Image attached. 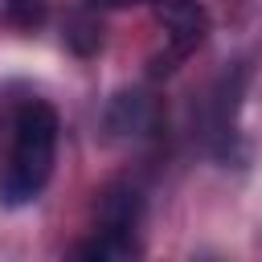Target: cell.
I'll return each instance as SVG.
<instances>
[{
	"mask_svg": "<svg viewBox=\"0 0 262 262\" xmlns=\"http://www.w3.org/2000/svg\"><path fill=\"white\" fill-rule=\"evenodd\" d=\"M57 156V111L49 102H25L12 115L8 127V156L0 168V201L8 209H20L37 201V192L49 184Z\"/></svg>",
	"mask_w": 262,
	"mask_h": 262,
	"instance_id": "1",
	"label": "cell"
},
{
	"mask_svg": "<svg viewBox=\"0 0 262 262\" xmlns=\"http://www.w3.org/2000/svg\"><path fill=\"white\" fill-rule=\"evenodd\" d=\"M160 25L168 33V61L188 57L209 33V16H205L201 0H164L160 4Z\"/></svg>",
	"mask_w": 262,
	"mask_h": 262,
	"instance_id": "2",
	"label": "cell"
},
{
	"mask_svg": "<svg viewBox=\"0 0 262 262\" xmlns=\"http://www.w3.org/2000/svg\"><path fill=\"white\" fill-rule=\"evenodd\" d=\"M139 213H143V196H139V188L127 184V180H115V184H106L102 196H98L94 229H127V233H135Z\"/></svg>",
	"mask_w": 262,
	"mask_h": 262,
	"instance_id": "3",
	"label": "cell"
},
{
	"mask_svg": "<svg viewBox=\"0 0 262 262\" xmlns=\"http://www.w3.org/2000/svg\"><path fill=\"white\" fill-rule=\"evenodd\" d=\"M151 119H156V106H151V98L139 94V90L115 94L111 106H106V131H111V135H123V139L143 135V131L151 127Z\"/></svg>",
	"mask_w": 262,
	"mask_h": 262,
	"instance_id": "4",
	"label": "cell"
},
{
	"mask_svg": "<svg viewBox=\"0 0 262 262\" xmlns=\"http://www.w3.org/2000/svg\"><path fill=\"white\" fill-rule=\"evenodd\" d=\"M135 250H139L135 246V233H127V229H94V237L82 242L74 254L78 258H94V262H123Z\"/></svg>",
	"mask_w": 262,
	"mask_h": 262,
	"instance_id": "5",
	"label": "cell"
},
{
	"mask_svg": "<svg viewBox=\"0 0 262 262\" xmlns=\"http://www.w3.org/2000/svg\"><path fill=\"white\" fill-rule=\"evenodd\" d=\"M66 41H70L78 53H94V49L102 45V25H98L94 16H86V12H78V16L66 25Z\"/></svg>",
	"mask_w": 262,
	"mask_h": 262,
	"instance_id": "6",
	"label": "cell"
},
{
	"mask_svg": "<svg viewBox=\"0 0 262 262\" xmlns=\"http://www.w3.org/2000/svg\"><path fill=\"white\" fill-rule=\"evenodd\" d=\"M4 16L16 29H37L45 20V0H8L4 4Z\"/></svg>",
	"mask_w": 262,
	"mask_h": 262,
	"instance_id": "7",
	"label": "cell"
},
{
	"mask_svg": "<svg viewBox=\"0 0 262 262\" xmlns=\"http://www.w3.org/2000/svg\"><path fill=\"white\" fill-rule=\"evenodd\" d=\"M94 8H123V4H139V0H90Z\"/></svg>",
	"mask_w": 262,
	"mask_h": 262,
	"instance_id": "8",
	"label": "cell"
}]
</instances>
